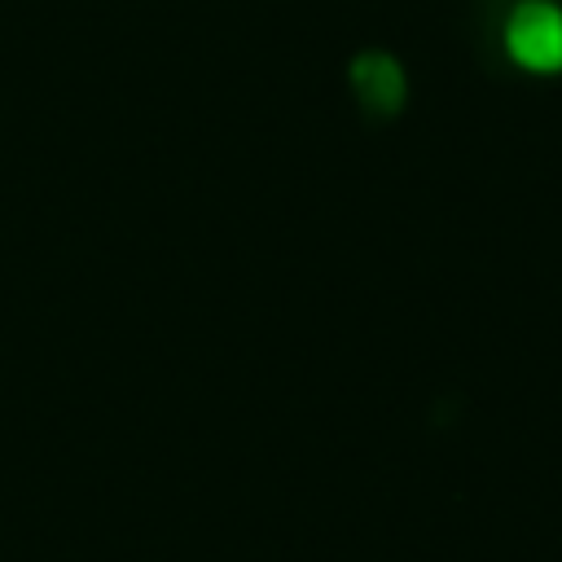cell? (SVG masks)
Instances as JSON below:
<instances>
[{
  "mask_svg": "<svg viewBox=\"0 0 562 562\" xmlns=\"http://www.w3.org/2000/svg\"><path fill=\"white\" fill-rule=\"evenodd\" d=\"M509 53L527 70H553L562 66V18L549 4H527L509 22Z\"/></svg>",
  "mask_w": 562,
  "mask_h": 562,
  "instance_id": "obj_1",
  "label": "cell"
},
{
  "mask_svg": "<svg viewBox=\"0 0 562 562\" xmlns=\"http://www.w3.org/2000/svg\"><path fill=\"white\" fill-rule=\"evenodd\" d=\"M360 88H364V97H373L378 105H395V97H400V70H395L391 61H382V57L360 61Z\"/></svg>",
  "mask_w": 562,
  "mask_h": 562,
  "instance_id": "obj_2",
  "label": "cell"
}]
</instances>
